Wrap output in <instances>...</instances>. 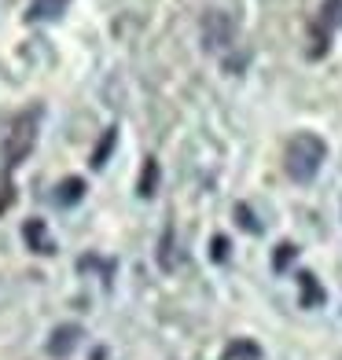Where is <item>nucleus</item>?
<instances>
[{"label": "nucleus", "instance_id": "obj_12", "mask_svg": "<svg viewBox=\"0 0 342 360\" xmlns=\"http://www.w3.org/2000/svg\"><path fill=\"white\" fill-rule=\"evenodd\" d=\"M236 217H239V224H243V228H247V232H251V236H258V232H262V224H258V221H254V214H251V210H247V206H236Z\"/></svg>", "mask_w": 342, "mask_h": 360}, {"label": "nucleus", "instance_id": "obj_3", "mask_svg": "<svg viewBox=\"0 0 342 360\" xmlns=\"http://www.w3.org/2000/svg\"><path fill=\"white\" fill-rule=\"evenodd\" d=\"M81 335H85V331H81V323H59L56 331L48 335V346H44L48 356H52V360H67V356L77 349Z\"/></svg>", "mask_w": 342, "mask_h": 360}, {"label": "nucleus", "instance_id": "obj_7", "mask_svg": "<svg viewBox=\"0 0 342 360\" xmlns=\"http://www.w3.org/2000/svg\"><path fill=\"white\" fill-rule=\"evenodd\" d=\"M70 0H30V8H26V22H52L59 19L63 11H67Z\"/></svg>", "mask_w": 342, "mask_h": 360}, {"label": "nucleus", "instance_id": "obj_13", "mask_svg": "<svg viewBox=\"0 0 342 360\" xmlns=\"http://www.w3.org/2000/svg\"><path fill=\"white\" fill-rule=\"evenodd\" d=\"M295 254H298V247H291V243H284V247L276 250V261H272V269H276V272H284V269H287V261L295 257Z\"/></svg>", "mask_w": 342, "mask_h": 360}, {"label": "nucleus", "instance_id": "obj_2", "mask_svg": "<svg viewBox=\"0 0 342 360\" xmlns=\"http://www.w3.org/2000/svg\"><path fill=\"white\" fill-rule=\"evenodd\" d=\"M37 118L41 114H23V118H15L11 125V136L4 140V162H8V169H15L19 162L34 151V143H37Z\"/></svg>", "mask_w": 342, "mask_h": 360}, {"label": "nucleus", "instance_id": "obj_14", "mask_svg": "<svg viewBox=\"0 0 342 360\" xmlns=\"http://www.w3.org/2000/svg\"><path fill=\"white\" fill-rule=\"evenodd\" d=\"M224 254H228V243H224V236H217L214 239V261H224Z\"/></svg>", "mask_w": 342, "mask_h": 360}, {"label": "nucleus", "instance_id": "obj_9", "mask_svg": "<svg viewBox=\"0 0 342 360\" xmlns=\"http://www.w3.org/2000/svg\"><path fill=\"white\" fill-rule=\"evenodd\" d=\"M155 188H158V162L148 158V166H144V173H140V184H137V195L140 199H151Z\"/></svg>", "mask_w": 342, "mask_h": 360}, {"label": "nucleus", "instance_id": "obj_8", "mask_svg": "<svg viewBox=\"0 0 342 360\" xmlns=\"http://www.w3.org/2000/svg\"><path fill=\"white\" fill-rule=\"evenodd\" d=\"M298 283H302V309H313V305L324 302V290L317 287V276L313 272H302Z\"/></svg>", "mask_w": 342, "mask_h": 360}, {"label": "nucleus", "instance_id": "obj_15", "mask_svg": "<svg viewBox=\"0 0 342 360\" xmlns=\"http://www.w3.org/2000/svg\"><path fill=\"white\" fill-rule=\"evenodd\" d=\"M162 250H170V232L162 236ZM162 269H173V261H170V257H162Z\"/></svg>", "mask_w": 342, "mask_h": 360}, {"label": "nucleus", "instance_id": "obj_6", "mask_svg": "<svg viewBox=\"0 0 342 360\" xmlns=\"http://www.w3.org/2000/svg\"><path fill=\"white\" fill-rule=\"evenodd\" d=\"M81 199H85V180H81V176H67L63 184H56L52 202H56L59 210H70V206H77Z\"/></svg>", "mask_w": 342, "mask_h": 360}, {"label": "nucleus", "instance_id": "obj_5", "mask_svg": "<svg viewBox=\"0 0 342 360\" xmlns=\"http://www.w3.org/2000/svg\"><path fill=\"white\" fill-rule=\"evenodd\" d=\"M23 239H26V247L34 250V254H41V257H52L56 254V243H52V236H48V224L41 217H30L23 224Z\"/></svg>", "mask_w": 342, "mask_h": 360}, {"label": "nucleus", "instance_id": "obj_4", "mask_svg": "<svg viewBox=\"0 0 342 360\" xmlns=\"http://www.w3.org/2000/svg\"><path fill=\"white\" fill-rule=\"evenodd\" d=\"M203 41H206V48H228L232 44V19L221 11H210L203 22Z\"/></svg>", "mask_w": 342, "mask_h": 360}, {"label": "nucleus", "instance_id": "obj_11", "mask_svg": "<svg viewBox=\"0 0 342 360\" xmlns=\"http://www.w3.org/2000/svg\"><path fill=\"white\" fill-rule=\"evenodd\" d=\"M258 360V346H251V342H236V346H228V360Z\"/></svg>", "mask_w": 342, "mask_h": 360}, {"label": "nucleus", "instance_id": "obj_10", "mask_svg": "<svg viewBox=\"0 0 342 360\" xmlns=\"http://www.w3.org/2000/svg\"><path fill=\"white\" fill-rule=\"evenodd\" d=\"M114 143H118V129H107L103 140H100V147L92 151V169H103V166H107V155H110Z\"/></svg>", "mask_w": 342, "mask_h": 360}, {"label": "nucleus", "instance_id": "obj_1", "mask_svg": "<svg viewBox=\"0 0 342 360\" xmlns=\"http://www.w3.org/2000/svg\"><path fill=\"white\" fill-rule=\"evenodd\" d=\"M324 158H328V143H324L317 133H298L295 140L287 143V176L295 180V184H309L320 166H324Z\"/></svg>", "mask_w": 342, "mask_h": 360}]
</instances>
